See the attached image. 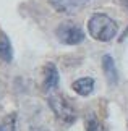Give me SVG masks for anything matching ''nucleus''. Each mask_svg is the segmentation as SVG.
I'll return each mask as SVG.
<instances>
[{
    "instance_id": "nucleus-1",
    "label": "nucleus",
    "mask_w": 128,
    "mask_h": 131,
    "mask_svg": "<svg viewBox=\"0 0 128 131\" xmlns=\"http://www.w3.org/2000/svg\"><path fill=\"white\" fill-rule=\"evenodd\" d=\"M88 32L96 41L109 42L117 36L119 26H117V23L110 16H107L105 13H94L88 21Z\"/></svg>"
},
{
    "instance_id": "nucleus-2",
    "label": "nucleus",
    "mask_w": 128,
    "mask_h": 131,
    "mask_svg": "<svg viewBox=\"0 0 128 131\" xmlns=\"http://www.w3.org/2000/svg\"><path fill=\"white\" fill-rule=\"evenodd\" d=\"M47 102L50 105V108H52V112L55 113V117H57L60 122H63L65 125H71L76 120V110L71 107V104L63 95L50 92L47 95Z\"/></svg>"
},
{
    "instance_id": "nucleus-3",
    "label": "nucleus",
    "mask_w": 128,
    "mask_h": 131,
    "mask_svg": "<svg viewBox=\"0 0 128 131\" xmlns=\"http://www.w3.org/2000/svg\"><path fill=\"white\" fill-rule=\"evenodd\" d=\"M57 39L62 44H66V45H78L84 41V32L78 24L75 23H70V21H65L62 24L57 26Z\"/></svg>"
},
{
    "instance_id": "nucleus-4",
    "label": "nucleus",
    "mask_w": 128,
    "mask_h": 131,
    "mask_svg": "<svg viewBox=\"0 0 128 131\" xmlns=\"http://www.w3.org/2000/svg\"><path fill=\"white\" fill-rule=\"evenodd\" d=\"M58 83H60V74H58V70L54 63H47L44 67V91L45 92H55L58 88Z\"/></svg>"
},
{
    "instance_id": "nucleus-5",
    "label": "nucleus",
    "mask_w": 128,
    "mask_h": 131,
    "mask_svg": "<svg viewBox=\"0 0 128 131\" xmlns=\"http://www.w3.org/2000/svg\"><path fill=\"white\" fill-rule=\"evenodd\" d=\"M49 2L58 13L71 15V13L80 12L89 0H49Z\"/></svg>"
},
{
    "instance_id": "nucleus-6",
    "label": "nucleus",
    "mask_w": 128,
    "mask_h": 131,
    "mask_svg": "<svg viewBox=\"0 0 128 131\" xmlns=\"http://www.w3.org/2000/svg\"><path fill=\"white\" fill-rule=\"evenodd\" d=\"M102 70H104V74H105L109 84L115 86V84L119 83V73H117L115 62L110 55H104V57H102Z\"/></svg>"
},
{
    "instance_id": "nucleus-7",
    "label": "nucleus",
    "mask_w": 128,
    "mask_h": 131,
    "mask_svg": "<svg viewBox=\"0 0 128 131\" xmlns=\"http://www.w3.org/2000/svg\"><path fill=\"white\" fill-rule=\"evenodd\" d=\"M94 79L89 78V76H84V78H80L76 79V81H73V84H71V88H73V91L76 94L83 95V97H86V95H91L94 91Z\"/></svg>"
},
{
    "instance_id": "nucleus-8",
    "label": "nucleus",
    "mask_w": 128,
    "mask_h": 131,
    "mask_svg": "<svg viewBox=\"0 0 128 131\" xmlns=\"http://www.w3.org/2000/svg\"><path fill=\"white\" fill-rule=\"evenodd\" d=\"M13 58V49H12V42H10L8 36L5 32L0 31V60L3 62H12Z\"/></svg>"
},
{
    "instance_id": "nucleus-9",
    "label": "nucleus",
    "mask_w": 128,
    "mask_h": 131,
    "mask_svg": "<svg viewBox=\"0 0 128 131\" xmlns=\"http://www.w3.org/2000/svg\"><path fill=\"white\" fill-rule=\"evenodd\" d=\"M86 131H105V129H104V125L94 115H91L89 118H86Z\"/></svg>"
},
{
    "instance_id": "nucleus-10",
    "label": "nucleus",
    "mask_w": 128,
    "mask_h": 131,
    "mask_svg": "<svg viewBox=\"0 0 128 131\" xmlns=\"http://www.w3.org/2000/svg\"><path fill=\"white\" fill-rule=\"evenodd\" d=\"M2 131H16V117L15 115H10L3 120V123L0 125Z\"/></svg>"
},
{
    "instance_id": "nucleus-11",
    "label": "nucleus",
    "mask_w": 128,
    "mask_h": 131,
    "mask_svg": "<svg viewBox=\"0 0 128 131\" xmlns=\"http://www.w3.org/2000/svg\"><path fill=\"white\" fill-rule=\"evenodd\" d=\"M29 131H49L47 128H42V126H33Z\"/></svg>"
},
{
    "instance_id": "nucleus-12",
    "label": "nucleus",
    "mask_w": 128,
    "mask_h": 131,
    "mask_svg": "<svg viewBox=\"0 0 128 131\" xmlns=\"http://www.w3.org/2000/svg\"><path fill=\"white\" fill-rule=\"evenodd\" d=\"M0 131H2V128H0Z\"/></svg>"
}]
</instances>
